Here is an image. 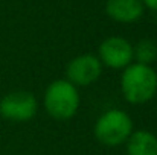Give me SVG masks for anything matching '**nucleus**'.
Instances as JSON below:
<instances>
[{
  "instance_id": "nucleus-9",
  "label": "nucleus",
  "mask_w": 157,
  "mask_h": 155,
  "mask_svg": "<svg viewBox=\"0 0 157 155\" xmlns=\"http://www.w3.org/2000/svg\"><path fill=\"white\" fill-rule=\"evenodd\" d=\"M157 58V46L151 40H140L136 46H133V59L139 64L151 65Z\"/></svg>"
},
{
  "instance_id": "nucleus-4",
  "label": "nucleus",
  "mask_w": 157,
  "mask_h": 155,
  "mask_svg": "<svg viewBox=\"0 0 157 155\" xmlns=\"http://www.w3.org/2000/svg\"><path fill=\"white\" fill-rule=\"evenodd\" d=\"M38 109L35 96L31 91L17 90L0 99V116L9 122H29Z\"/></svg>"
},
{
  "instance_id": "nucleus-8",
  "label": "nucleus",
  "mask_w": 157,
  "mask_h": 155,
  "mask_svg": "<svg viewBox=\"0 0 157 155\" xmlns=\"http://www.w3.org/2000/svg\"><path fill=\"white\" fill-rule=\"evenodd\" d=\"M125 146L128 155H157V137L147 129L133 131Z\"/></svg>"
},
{
  "instance_id": "nucleus-10",
  "label": "nucleus",
  "mask_w": 157,
  "mask_h": 155,
  "mask_svg": "<svg viewBox=\"0 0 157 155\" xmlns=\"http://www.w3.org/2000/svg\"><path fill=\"white\" fill-rule=\"evenodd\" d=\"M144 6L153 9V11H157V0H140Z\"/></svg>"
},
{
  "instance_id": "nucleus-2",
  "label": "nucleus",
  "mask_w": 157,
  "mask_h": 155,
  "mask_svg": "<svg viewBox=\"0 0 157 155\" xmlns=\"http://www.w3.org/2000/svg\"><path fill=\"white\" fill-rule=\"evenodd\" d=\"M43 102L48 114L52 119L69 120L78 113L81 98L78 88L67 79H56L48 85Z\"/></svg>"
},
{
  "instance_id": "nucleus-5",
  "label": "nucleus",
  "mask_w": 157,
  "mask_h": 155,
  "mask_svg": "<svg viewBox=\"0 0 157 155\" xmlns=\"http://www.w3.org/2000/svg\"><path fill=\"white\" fill-rule=\"evenodd\" d=\"M102 73V64L98 56L84 53L75 56L66 67V79L78 87H89L99 79Z\"/></svg>"
},
{
  "instance_id": "nucleus-7",
  "label": "nucleus",
  "mask_w": 157,
  "mask_h": 155,
  "mask_svg": "<svg viewBox=\"0 0 157 155\" xmlns=\"http://www.w3.org/2000/svg\"><path fill=\"white\" fill-rule=\"evenodd\" d=\"M145 6L140 0H107L105 12L117 23H134L144 15Z\"/></svg>"
},
{
  "instance_id": "nucleus-3",
  "label": "nucleus",
  "mask_w": 157,
  "mask_h": 155,
  "mask_svg": "<svg viewBox=\"0 0 157 155\" xmlns=\"http://www.w3.org/2000/svg\"><path fill=\"white\" fill-rule=\"evenodd\" d=\"M93 132L99 143L114 148L128 140L133 132V120L122 109H108L98 117Z\"/></svg>"
},
{
  "instance_id": "nucleus-6",
  "label": "nucleus",
  "mask_w": 157,
  "mask_h": 155,
  "mask_svg": "<svg viewBox=\"0 0 157 155\" xmlns=\"http://www.w3.org/2000/svg\"><path fill=\"white\" fill-rule=\"evenodd\" d=\"M98 58L102 65L110 68H125L133 59V46L128 40L122 37H108L99 44Z\"/></svg>"
},
{
  "instance_id": "nucleus-1",
  "label": "nucleus",
  "mask_w": 157,
  "mask_h": 155,
  "mask_svg": "<svg viewBox=\"0 0 157 155\" xmlns=\"http://www.w3.org/2000/svg\"><path fill=\"white\" fill-rule=\"evenodd\" d=\"M121 91L128 103L150 102L157 93V73L151 65L131 62L121 75Z\"/></svg>"
}]
</instances>
